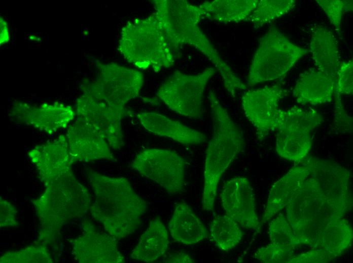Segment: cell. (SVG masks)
<instances>
[{"mask_svg": "<svg viewBox=\"0 0 353 263\" xmlns=\"http://www.w3.org/2000/svg\"><path fill=\"white\" fill-rule=\"evenodd\" d=\"M157 20L170 48L189 45L200 52L213 63L233 98L237 90L246 86L222 59L217 50L200 29L199 23L205 17L200 7L185 0L151 1Z\"/></svg>", "mask_w": 353, "mask_h": 263, "instance_id": "1", "label": "cell"}, {"mask_svg": "<svg viewBox=\"0 0 353 263\" xmlns=\"http://www.w3.org/2000/svg\"><path fill=\"white\" fill-rule=\"evenodd\" d=\"M86 176L95 199L90 212L105 231L117 240L134 233L141 226L147 202L123 177H109L87 168Z\"/></svg>", "mask_w": 353, "mask_h": 263, "instance_id": "2", "label": "cell"}, {"mask_svg": "<svg viewBox=\"0 0 353 263\" xmlns=\"http://www.w3.org/2000/svg\"><path fill=\"white\" fill-rule=\"evenodd\" d=\"M40 227L37 243L54 244L62 227L69 221L82 218L90 210L89 191L73 170L51 182L39 197L31 200Z\"/></svg>", "mask_w": 353, "mask_h": 263, "instance_id": "3", "label": "cell"}, {"mask_svg": "<svg viewBox=\"0 0 353 263\" xmlns=\"http://www.w3.org/2000/svg\"><path fill=\"white\" fill-rule=\"evenodd\" d=\"M213 121V135L206 149L202 208L214 209L219 182L236 156L245 148L242 132L222 105L213 91L208 96Z\"/></svg>", "mask_w": 353, "mask_h": 263, "instance_id": "4", "label": "cell"}, {"mask_svg": "<svg viewBox=\"0 0 353 263\" xmlns=\"http://www.w3.org/2000/svg\"><path fill=\"white\" fill-rule=\"evenodd\" d=\"M118 50L128 62L142 70L152 67L158 72L174 62L154 12L145 18L129 21L122 27Z\"/></svg>", "mask_w": 353, "mask_h": 263, "instance_id": "5", "label": "cell"}, {"mask_svg": "<svg viewBox=\"0 0 353 263\" xmlns=\"http://www.w3.org/2000/svg\"><path fill=\"white\" fill-rule=\"evenodd\" d=\"M308 52L293 43L277 27L271 26L259 40L249 69L248 85L280 78Z\"/></svg>", "mask_w": 353, "mask_h": 263, "instance_id": "6", "label": "cell"}, {"mask_svg": "<svg viewBox=\"0 0 353 263\" xmlns=\"http://www.w3.org/2000/svg\"><path fill=\"white\" fill-rule=\"evenodd\" d=\"M96 63V78L84 79L80 86L82 93L127 115L125 106L139 96L144 81L143 74L116 63L104 64L99 61Z\"/></svg>", "mask_w": 353, "mask_h": 263, "instance_id": "7", "label": "cell"}, {"mask_svg": "<svg viewBox=\"0 0 353 263\" xmlns=\"http://www.w3.org/2000/svg\"><path fill=\"white\" fill-rule=\"evenodd\" d=\"M324 121L312 109L294 106L283 110L277 127L276 151L280 157L299 162L307 157L312 143V132Z\"/></svg>", "mask_w": 353, "mask_h": 263, "instance_id": "8", "label": "cell"}, {"mask_svg": "<svg viewBox=\"0 0 353 263\" xmlns=\"http://www.w3.org/2000/svg\"><path fill=\"white\" fill-rule=\"evenodd\" d=\"M216 71L208 67L190 75L175 70L161 83L156 95L174 112L189 118H200L206 86Z\"/></svg>", "mask_w": 353, "mask_h": 263, "instance_id": "9", "label": "cell"}, {"mask_svg": "<svg viewBox=\"0 0 353 263\" xmlns=\"http://www.w3.org/2000/svg\"><path fill=\"white\" fill-rule=\"evenodd\" d=\"M185 160L175 151L147 148L139 152L130 167L160 185L170 195L181 193L185 187Z\"/></svg>", "mask_w": 353, "mask_h": 263, "instance_id": "10", "label": "cell"}, {"mask_svg": "<svg viewBox=\"0 0 353 263\" xmlns=\"http://www.w3.org/2000/svg\"><path fill=\"white\" fill-rule=\"evenodd\" d=\"M299 163L308 168L328 204L338 217H343L352 206L350 170L334 161L313 156L306 157Z\"/></svg>", "mask_w": 353, "mask_h": 263, "instance_id": "11", "label": "cell"}, {"mask_svg": "<svg viewBox=\"0 0 353 263\" xmlns=\"http://www.w3.org/2000/svg\"><path fill=\"white\" fill-rule=\"evenodd\" d=\"M286 92L277 84L248 91L242 95L243 110L255 127L259 140L276 130L283 111L278 108L279 103Z\"/></svg>", "mask_w": 353, "mask_h": 263, "instance_id": "12", "label": "cell"}, {"mask_svg": "<svg viewBox=\"0 0 353 263\" xmlns=\"http://www.w3.org/2000/svg\"><path fill=\"white\" fill-rule=\"evenodd\" d=\"M82 234L69 240L72 254L80 263H124L117 240L109 234L98 231L88 219L81 223Z\"/></svg>", "mask_w": 353, "mask_h": 263, "instance_id": "13", "label": "cell"}, {"mask_svg": "<svg viewBox=\"0 0 353 263\" xmlns=\"http://www.w3.org/2000/svg\"><path fill=\"white\" fill-rule=\"evenodd\" d=\"M76 111L77 118L90 124L99 131L111 148L119 150L124 147L121 123L126 115L84 93L76 100Z\"/></svg>", "mask_w": 353, "mask_h": 263, "instance_id": "14", "label": "cell"}, {"mask_svg": "<svg viewBox=\"0 0 353 263\" xmlns=\"http://www.w3.org/2000/svg\"><path fill=\"white\" fill-rule=\"evenodd\" d=\"M220 198L226 214L242 227L261 232L253 190L246 178L238 177L227 181L223 187Z\"/></svg>", "mask_w": 353, "mask_h": 263, "instance_id": "15", "label": "cell"}, {"mask_svg": "<svg viewBox=\"0 0 353 263\" xmlns=\"http://www.w3.org/2000/svg\"><path fill=\"white\" fill-rule=\"evenodd\" d=\"M66 138L74 163L99 159L116 160L104 136L90 124L79 119L70 124Z\"/></svg>", "mask_w": 353, "mask_h": 263, "instance_id": "16", "label": "cell"}, {"mask_svg": "<svg viewBox=\"0 0 353 263\" xmlns=\"http://www.w3.org/2000/svg\"><path fill=\"white\" fill-rule=\"evenodd\" d=\"M73 109L59 103L31 106L22 102L15 103L11 111V118L20 123L52 135L65 127L75 118Z\"/></svg>", "mask_w": 353, "mask_h": 263, "instance_id": "17", "label": "cell"}, {"mask_svg": "<svg viewBox=\"0 0 353 263\" xmlns=\"http://www.w3.org/2000/svg\"><path fill=\"white\" fill-rule=\"evenodd\" d=\"M28 155L36 167L39 179L45 186L72 170L71 166L74 162L66 136L63 135L36 146Z\"/></svg>", "mask_w": 353, "mask_h": 263, "instance_id": "18", "label": "cell"}, {"mask_svg": "<svg viewBox=\"0 0 353 263\" xmlns=\"http://www.w3.org/2000/svg\"><path fill=\"white\" fill-rule=\"evenodd\" d=\"M326 201L309 171L286 205L287 221L295 235Z\"/></svg>", "mask_w": 353, "mask_h": 263, "instance_id": "19", "label": "cell"}, {"mask_svg": "<svg viewBox=\"0 0 353 263\" xmlns=\"http://www.w3.org/2000/svg\"><path fill=\"white\" fill-rule=\"evenodd\" d=\"M136 117L148 132L184 145H199L207 140L205 135L199 130L156 112H140Z\"/></svg>", "mask_w": 353, "mask_h": 263, "instance_id": "20", "label": "cell"}, {"mask_svg": "<svg viewBox=\"0 0 353 263\" xmlns=\"http://www.w3.org/2000/svg\"><path fill=\"white\" fill-rule=\"evenodd\" d=\"M336 84V80L329 74L311 68L299 75L293 95L302 105L325 104L332 100Z\"/></svg>", "mask_w": 353, "mask_h": 263, "instance_id": "21", "label": "cell"}, {"mask_svg": "<svg viewBox=\"0 0 353 263\" xmlns=\"http://www.w3.org/2000/svg\"><path fill=\"white\" fill-rule=\"evenodd\" d=\"M309 48L317 69L337 81L340 56L337 40L332 32L323 25H314L311 28Z\"/></svg>", "mask_w": 353, "mask_h": 263, "instance_id": "22", "label": "cell"}, {"mask_svg": "<svg viewBox=\"0 0 353 263\" xmlns=\"http://www.w3.org/2000/svg\"><path fill=\"white\" fill-rule=\"evenodd\" d=\"M299 163L301 165L291 168L271 186L261 219L262 224L271 220L286 206L300 184L309 175L308 168Z\"/></svg>", "mask_w": 353, "mask_h": 263, "instance_id": "23", "label": "cell"}, {"mask_svg": "<svg viewBox=\"0 0 353 263\" xmlns=\"http://www.w3.org/2000/svg\"><path fill=\"white\" fill-rule=\"evenodd\" d=\"M168 229L174 241L185 245L196 244L208 235L205 226L184 201L176 204Z\"/></svg>", "mask_w": 353, "mask_h": 263, "instance_id": "24", "label": "cell"}, {"mask_svg": "<svg viewBox=\"0 0 353 263\" xmlns=\"http://www.w3.org/2000/svg\"><path fill=\"white\" fill-rule=\"evenodd\" d=\"M169 244L168 235L161 219L153 218L148 228L142 234L132 250L130 258L134 260L152 262L166 251Z\"/></svg>", "mask_w": 353, "mask_h": 263, "instance_id": "25", "label": "cell"}, {"mask_svg": "<svg viewBox=\"0 0 353 263\" xmlns=\"http://www.w3.org/2000/svg\"><path fill=\"white\" fill-rule=\"evenodd\" d=\"M259 0H215L199 6L205 17L220 22H239L248 19L256 8Z\"/></svg>", "mask_w": 353, "mask_h": 263, "instance_id": "26", "label": "cell"}, {"mask_svg": "<svg viewBox=\"0 0 353 263\" xmlns=\"http://www.w3.org/2000/svg\"><path fill=\"white\" fill-rule=\"evenodd\" d=\"M352 238V229L348 221L334 216L321 234L317 248L324 249L334 259L351 246Z\"/></svg>", "mask_w": 353, "mask_h": 263, "instance_id": "27", "label": "cell"}, {"mask_svg": "<svg viewBox=\"0 0 353 263\" xmlns=\"http://www.w3.org/2000/svg\"><path fill=\"white\" fill-rule=\"evenodd\" d=\"M209 232L211 241L225 251L233 248L243 236L238 223L227 214L215 216L210 223Z\"/></svg>", "mask_w": 353, "mask_h": 263, "instance_id": "28", "label": "cell"}, {"mask_svg": "<svg viewBox=\"0 0 353 263\" xmlns=\"http://www.w3.org/2000/svg\"><path fill=\"white\" fill-rule=\"evenodd\" d=\"M334 216H338L326 201L295 235L300 244L317 248L321 234Z\"/></svg>", "mask_w": 353, "mask_h": 263, "instance_id": "29", "label": "cell"}, {"mask_svg": "<svg viewBox=\"0 0 353 263\" xmlns=\"http://www.w3.org/2000/svg\"><path fill=\"white\" fill-rule=\"evenodd\" d=\"M296 5L294 0H259L256 8L246 20L258 28L289 13Z\"/></svg>", "mask_w": 353, "mask_h": 263, "instance_id": "30", "label": "cell"}, {"mask_svg": "<svg viewBox=\"0 0 353 263\" xmlns=\"http://www.w3.org/2000/svg\"><path fill=\"white\" fill-rule=\"evenodd\" d=\"M1 263H52L47 245L38 243L25 248L8 251L0 257Z\"/></svg>", "mask_w": 353, "mask_h": 263, "instance_id": "31", "label": "cell"}, {"mask_svg": "<svg viewBox=\"0 0 353 263\" xmlns=\"http://www.w3.org/2000/svg\"><path fill=\"white\" fill-rule=\"evenodd\" d=\"M268 233L271 243L277 246L294 249L300 245L289 222L282 213L269 224Z\"/></svg>", "mask_w": 353, "mask_h": 263, "instance_id": "32", "label": "cell"}, {"mask_svg": "<svg viewBox=\"0 0 353 263\" xmlns=\"http://www.w3.org/2000/svg\"><path fill=\"white\" fill-rule=\"evenodd\" d=\"M294 249L283 247L272 243L259 248L254 254V257L261 262H286L294 255Z\"/></svg>", "mask_w": 353, "mask_h": 263, "instance_id": "33", "label": "cell"}, {"mask_svg": "<svg viewBox=\"0 0 353 263\" xmlns=\"http://www.w3.org/2000/svg\"><path fill=\"white\" fill-rule=\"evenodd\" d=\"M340 95L353 92V61L341 62L337 73L335 92Z\"/></svg>", "mask_w": 353, "mask_h": 263, "instance_id": "34", "label": "cell"}, {"mask_svg": "<svg viewBox=\"0 0 353 263\" xmlns=\"http://www.w3.org/2000/svg\"><path fill=\"white\" fill-rule=\"evenodd\" d=\"M315 2L325 12L330 22L339 33L341 29L343 11V1L316 0Z\"/></svg>", "mask_w": 353, "mask_h": 263, "instance_id": "35", "label": "cell"}, {"mask_svg": "<svg viewBox=\"0 0 353 263\" xmlns=\"http://www.w3.org/2000/svg\"><path fill=\"white\" fill-rule=\"evenodd\" d=\"M335 94L334 109V127L342 133H350L352 130V118L349 116L345 110L340 95Z\"/></svg>", "mask_w": 353, "mask_h": 263, "instance_id": "36", "label": "cell"}, {"mask_svg": "<svg viewBox=\"0 0 353 263\" xmlns=\"http://www.w3.org/2000/svg\"><path fill=\"white\" fill-rule=\"evenodd\" d=\"M334 258L323 248L313 249L308 251L293 255L287 263H326Z\"/></svg>", "mask_w": 353, "mask_h": 263, "instance_id": "37", "label": "cell"}, {"mask_svg": "<svg viewBox=\"0 0 353 263\" xmlns=\"http://www.w3.org/2000/svg\"><path fill=\"white\" fill-rule=\"evenodd\" d=\"M17 210L10 201L0 197V227H17L19 225L16 220Z\"/></svg>", "mask_w": 353, "mask_h": 263, "instance_id": "38", "label": "cell"}, {"mask_svg": "<svg viewBox=\"0 0 353 263\" xmlns=\"http://www.w3.org/2000/svg\"><path fill=\"white\" fill-rule=\"evenodd\" d=\"M164 262L170 263L195 262L194 260L189 255L183 252H177L171 254L164 260Z\"/></svg>", "mask_w": 353, "mask_h": 263, "instance_id": "39", "label": "cell"}, {"mask_svg": "<svg viewBox=\"0 0 353 263\" xmlns=\"http://www.w3.org/2000/svg\"><path fill=\"white\" fill-rule=\"evenodd\" d=\"M9 40V32L6 22L1 18V45L6 43Z\"/></svg>", "mask_w": 353, "mask_h": 263, "instance_id": "40", "label": "cell"}, {"mask_svg": "<svg viewBox=\"0 0 353 263\" xmlns=\"http://www.w3.org/2000/svg\"><path fill=\"white\" fill-rule=\"evenodd\" d=\"M343 11H350L352 10V1H343Z\"/></svg>", "mask_w": 353, "mask_h": 263, "instance_id": "41", "label": "cell"}]
</instances>
